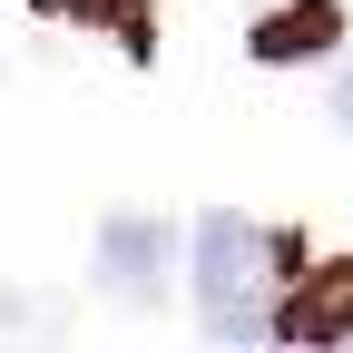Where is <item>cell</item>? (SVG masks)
Returning <instances> with one entry per match:
<instances>
[{
    "label": "cell",
    "instance_id": "8992f818",
    "mask_svg": "<svg viewBox=\"0 0 353 353\" xmlns=\"http://www.w3.org/2000/svg\"><path fill=\"white\" fill-rule=\"evenodd\" d=\"M334 118H343V138H353V69L334 79Z\"/></svg>",
    "mask_w": 353,
    "mask_h": 353
},
{
    "label": "cell",
    "instance_id": "7a4b0ae2",
    "mask_svg": "<svg viewBox=\"0 0 353 353\" xmlns=\"http://www.w3.org/2000/svg\"><path fill=\"white\" fill-rule=\"evenodd\" d=\"M99 275H108L118 304H157V285H167V226L157 216H108L99 226Z\"/></svg>",
    "mask_w": 353,
    "mask_h": 353
},
{
    "label": "cell",
    "instance_id": "5b68a950",
    "mask_svg": "<svg viewBox=\"0 0 353 353\" xmlns=\"http://www.w3.org/2000/svg\"><path fill=\"white\" fill-rule=\"evenodd\" d=\"M39 20H69V30H99L118 59H157V10L148 0H30Z\"/></svg>",
    "mask_w": 353,
    "mask_h": 353
},
{
    "label": "cell",
    "instance_id": "3957f363",
    "mask_svg": "<svg viewBox=\"0 0 353 353\" xmlns=\"http://www.w3.org/2000/svg\"><path fill=\"white\" fill-rule=\"evenodd\" d=\"M275 334L285 343H353V265H314V275L285 294Z\"/></svg>",
    "mask_w": 353,
    "mask_h": 353
},
{
    "label": "cell",
    "instance_id": "277c9868",
    "mask_svg": "<svg viewBox=\"0 0 353 353\" xmlns=\"http://www.w3.org/2000/svg\"><path fill=\"white\" fill-rule=\"evenodd\" d=\"M334 39H343V10H334V0H285V10H265V20H255L245 50H255L265 69H294V59H324Z\"/></svg>",
    "mask_w": 353,
    "mask_h": 353
},
{
    "label": "cell",
    "instance_id": "6da1fadb",
    "mask_svg": "<svg viewBox=\"0 0 353 353\" xmlns=\"http://www.w3.org/2000/svg\"><path fill=\"white\" fill-rule=\"evenodd\" d=\"M294 265H304V245L294 236H265L255 216H196V314H206V334H226V343H255V334H275V314H285V285H294Z\"/></svg>",
    "mask_w": 353,
    "mask_h": 353
}]
</instances>
